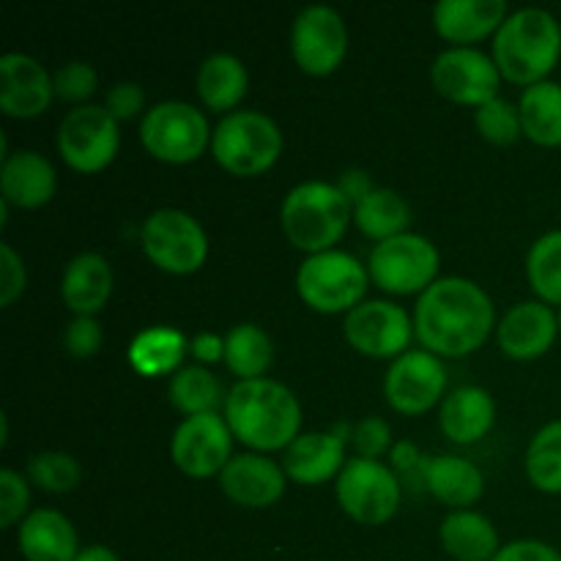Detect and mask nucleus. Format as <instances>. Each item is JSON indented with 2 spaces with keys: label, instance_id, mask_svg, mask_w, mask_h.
Wrapping results in <instances>:
<instances>
[{
  "label": "nucleus",
  "instance_id": "obj_48",
  "mask_svg": "<svg viewBox=\"0 0 561 561\" xmlns=\"http://www.w3.org/2000/svg\"><path fill=\"white\" fill-rule=\"evenodd\" d=\"M75 561H121V559H118V553L110 551V548L91 546V548H82L80 557H77Z\"/></svg>",
  "mask_w": 561,
  "mask_h": 561
},
{
  "label": "nucleus",
  "instance_id": "obj_25",
  "mask_svg": "<svg viewBox=\"0 0 561 561\" xmlns=\"http://www.w3.org/2000/svg\"><path fill=\"white\" fill-rule=\"evenodd\" d=\"M60 296L71 312L93 318L113 296V268L99 252H82L66 266Z\"/></svg>",
  "mask_w": 561,
  "mask_h": 561
},
{
  "label": "nucleus",
  "instance_id": "obj_14",
  "mask_svg": "<svg viewBox=\"0 0 561 561\" xmlns=\"http://www.w3.org/2000/svg\"><path fill=\"white\" fill-rule=\"evenodd\" d=\"M233 433L228 422L219 414L186 416L173 433L170 442V458L186 477L206 480V477L222 474L225 466L233 460Z\"/></svg>",
  "mask_w": 561,
  "mask_h": 561
},
{
  "label": "nucleus",
  "instance_id": "obj_16",
  "mask_svg": "<svg viewBox=\"0 0 561 561\" xmlns=\"http://www.w3.org/2000/svg\"><path fill=\"white\" fill-rule=\"evenodd\" d=\"M447 389V370L431 351H405L392 362L383 378V394L389 409L416 416L431 411Z\"/></svg>",
  "mask_w": 561,
  "mask_h": 561
},
{
  "label": "nucleus",
  "instance_id": "obj_12",
  "mask_svg": "<svg viewBox=\"0 0 561 561\" xmlns=\"http://www.w3.org/2000/svg\"><path fill=\"white\" fill-rule=\"evenodd\" d=\"M431 82L447 102L477 107L499 99L502 71L491 55L474 47H453L438 55L431 66Z\"/></svg>",
  "mask_w": 561,
  "mask_h": 561
},
{
  "label": "nucleus",
  "instance_id": "obj_39",
  "mask_svg": "<svg viewBox=\"0 0 561 561\" xmlns=\"http://www.w3.org/2000/svg\"><path fill=\"white\" fill-rule=\"evenodd\" d=\"M27 502H31L27 482L11 469L0 471V526L3 529H11L14 524L25 520L22 515H25Z\"/></svg>",
  "mask_w": 561,
  "mask_h": 561
},
{
  "label": "nucleus",
  "instance_id": "obj_41",
  "mask_svg": "<svg viewBox=\"0 0 561 561\" xmlns=\"http://www.w3.org/2000/svg\"><path fill=\"white\" fill-rule=\"evenodd\" d=\"M25 263L11 244H0V307H11L25 294Z\"/></svg>",
  "mask_w": 561,
  "mask_h": 561
},
{
  "label": "nucleus",
  "instance_id": "obj_31",
  "mask_svg": "<svg viewBox=\"0 0 561 561\" xmlns=\"http://www.w3.org/2000/svg\"><path fill=\"white\" fill-rule=\"evenodd\" d=\"M354 222L367 239L389 241L403 236L411 222V208L394 190H373L370 195L354 206Z\"/></svg>",
  "mask_w": 561,
  "mask_h": 561
},
{
  "label": "nucleus",
  "instance_id": "obj_17",
  "mask_svg": "<svg viewBox=\"0 0 561 561\" xmlns=\"http://www.w3.org/2000/svg\"><path fill=\"white\" fill-rule=\"evenodd\" d=\"M55 99L53 77L31 55L5 53L0 58V110L9 118H36Z\"/></svg>",
  "mask_w": 561,
  "mask_h": 561
},
{
  "label": "nucleus",
  "instance_id": "obj_36",
  "mask_svg": "<svg viewBox=\"0 0 561 561\" xmlns=\"http://www.w3.org/2000/svg\"><path fill=\"white\" fill-rule=\"evenodd\" d=\"M27 477L47 493H69L80 485L82 469L66 453H38L27 463Z\"/></svg>",
  "mask_w": 561,
  "mask_h": 561
},
{
  "label": "nucleus",
  "instance_id": "obj_49",
  "mask_svg": "<svg viewBox=\"0 0 561 561\" xmlns=\"http://www.w3.org/2000/svg\"><path fill=\"white\" fill-rule=\"evenodd\" d=\"M557 318H559V332H561V307H559V312H557Z\"/></svg>",
  "mask_w": 561,
  "mask_h": 561
},
{
  "label": "nucleus",
  "instance_id": "obj_30",
  "mask_svg": "<svg viewBox=\"0 0 561 561\" xmlns=\"http://www.w3.org/2000/svg\"><path fill=\"white\" fill-rule=\"evenodd\" d=\"M524 135L535 146H561V82L546 80L526 88L518 102Z\"/></svg>",
  "mask_w": 561,
  "mask_h": 561
},
{
  "label": "nucleus",
  "instance_id": "obj_28",
  "mask_svg": "<svg viewBox=\"0 0 561 561\" xmlns=\"http://www.w3.org/2000/svg\"><path fill=\"white\" fill-rule=\"evenodd\" d=\"M247 85H250V77H247L244 64L230 53L208 55L197 69V93L214 113H236L241 99L247 96Z\"/></svg>",
  "mask_w": 561,
  "mask_h": 561
},
{
  "label": "nucleus",
  "instance_id": "obj_4",
  "mask_svg": "<svg viewBox=\"0 0 561 561\" xmlns=\"http://www.w3.org/2000/svg\"><path fill=\"white\" fill-rule=\"evenodd\" d=\"M351 217L354 206L337 190V184L329 181H305L294 186L279 211L285 239L307 255L334 250V244L348 230Z\"/></svg>",
  "mask_w": 561,
  "mask_h": 561
},
{
  "label": "nucleus",
  "instance_id": "obj_29",
  "mask_svg": "<svg viewBox=\"0 0 561 561\" xmlns=\"http://www.w3.org/2000/svg\"><path fill=\"white\" fill-rule=\"evenodd\" d=\"M190 351L184 334L173 327H148L131 340L129 365L142 378H159L173 373Z\"/></svg>",
  "mask_w": 561,
  "mask_h": 561
},
{
  "label": "nucleus",
  "instance_id": "obj_22",
  "mask_svg": "<svg viewBox=\"0 0 561 561\" xmlns=\"http://www.w3.org/2000/svg\"><path fill=\"white\" fill-rule=\"evenodd\" d=\"M0 190L3 201L16 208L47 206L58 190V175L49 159L36 151H16L3 159L0 168Z\"/></svg>",
  "mask_w": 561,
  "mask_h": 561
},
{
  "label": "nucleus",
  "instance_id": "obj_35",
  "mask_svg": "<svg viewBox=\"0 0 561 561\" xmlns=\"http://www.w3.org/2000/svg\"><path fill=\"white\" fill-rule=\"evenodd\" d=\"M529 285L546 305L561 307V230L540 236L526 257Z\"/></svg>",
  "mask_w": 561,
  "mask_h": 561
},
{
  "label": "nucleus",
  "instance_id": "obj_26",
  "mask_svg": "<svg viewBox=\"0 0 561 561\" xmlns=\"http://www.w3.org/2000/svg\"><path fill=\"white\" fill-rule=\"evenodd\" d=\"M425 491L447 507L466 510L477 504L485 493V477L471 460L444 455L431 458L425 469Z\"/></svg>",
  "mask_w": 561,
  "mask_h": 561
},
{
  "label": "nucleus",
  "instance_id": "obj_43",
  "mask_svg": "<svg viewBox=\"0 0 561 561\" xmlns=\"http://www.w3.org/2000/svg\"><path fill=\"white\" fill-rule=\"evenodd\" d=\"M104 107L115 121H131L146 110V91L137 82H118L110 88Z\"/></svg>",
  "mask_w": 561,
  "mask_h": 561
},
{
  "label": "nucleus",
  "instance_id": "obj_21",
  "mask_svg": "<svg viewBox=\"0 0 561 561\" xmlns=\"http://www.w3.org/2000/svg\"><path fill=\"white\" fill-rule=\"evenodd\" d=\"M504 0H444L433 9V27L453 44H477L507 20Z\"/></svg>",
  "mask_w": 561,
  "mask_h": 561
},
{
  "label": "nucleus",
  "instance_id": "obj_24",
  "mask_svg": "<svg viewBox=\"0 0 561 561\" xmlns=\"http://www.w3.org/2000/svg\"><path fill=\"white\" fill-rule=\"evenodd\" d=\"M438 422L449 442L474 444L491 433L496 422V403L482 387H460L442 400Z\"/></svg>",
  "mask_w": 561,
  "mask_h": 561
},
{
  "label": "nucleus",
  "instance_id": "obj_32",
  "mask_svg": "<svg viewBox=\"0 0 561 561\" xmlns=\"http://www.w3.org/2000/svg\"><path fill=\"white\" fill-rule=\"evenodd\" d=\"M274 345L272 337L255 323H239L225 337V365L241 381L266 378L263 373L272 367Z\"/></svg>",
  "mask_w": 561,
  "mask_h": 561
},
{
  "label": "nucleus",
  "instance_id": "obj_44",
  "mask_svg": "<svg viewBox=\"0 0 561 561\" xmlns=\"http://www.w3.org/2000/svg\"><path fill=\"white\" fill-rule=\"evenodd\" d=\"M389 455H392L394 474L403 477L409 485L416 488V482H420V488H425V469H427V460L431 458H422V453L411 442H398Z\"/></svg>",
  "mask_w": 561,
  "mask_h": 561
},
{
  "label": "nucleus",
  "instance_id": "obj_15",
  "mask_svg": "<svg viewBox=\"0 0 561 561\" xmlns=\"http://www.w3.org/2000/svg\"><path fill=\"white\" fill-rule=\"evenodd\" d=\"M343 329L351 348L370 359H398L414 337L409 312L392 301H362L345 316Z\"/></svg>",
  "mask_w": 561,
  "mask_h": 561
},
{
  "label": "nucleus",
  "instance_id": "obj_9",
  "mask_svg": "<svg viewBox=\"0 0 561 561\" xmlns=\"http://www.w3.org/2000/svg\"><path fill=\"white\" fill-rule=\"evenodd\" d=\"M140 244L148 261L168 274L197 272L208 257L206 230L192 214L179 208H159L142 222Z\"/></svg>",
  "mask_w": 561,
  "mask_h": 561
},
{
  "label": "nucleus",
  "instance_id": "obj_2",
  "mask_svg": "<svg viewBox=\"0 0 561 561\" xmlns=\"http://www.w3.org/2000/svg\"><path fill=\"white\" fill-rule=\"evenodd\" d=\"M225 422L233 438L257 453L288 449L301 436V405L285 383L272 378L239 381L225 398Z\"/></svg>",
  "mask_w": 561,
  "mask_h": 561
},
{
  "label": "nucleus",
  "instance_id": "obj_10",
  "mask_svg": "<svg viewBox=\"0 0 561 561\" xmlns=\"http://www.w3.org/2000/svg\"><path fill=\"white\" fill-rule=\"evenodd\" d=\"M400 477L381 460L354 458L337 477V504L362 526H383L400 510Z\"/></svg>",
  "mask_w": 561,
  "mask_h": 561
},
{
  "label": "nucleus",
  "instance_id": "obj_5",
  "mask_svg": "<svg viewBox=\"0 0 561 561\" xmlns=\"http://www.w3.org/2000/svg\"><path fill=\"white\" fill-rule=\"evenodd\" d=\"M211 153L222 170L239 179H255L272 170L283 153V131L268 115L236 110L225 115L211 135Z\"/></svg>",
  "mask_w": 561,
  "mask_h": 561
},
{
  "label": "nucleus",
  "instance_id": "obj_13",
  "mask_svg": "<svg viewBox=\"0 0 561 561\" xmlns=\"http://www.w3.org/2000/svg\"><path fill=\"white\" fill-rule=\"evenodd\" d=\"M290 53L305 75L329 77L348 55V27L329 5H307L290 31Z\"/></svg>",
  "mask_w": 561,
  "mask_h": 561
},
{
  "label": "nucleus",
  "instance_id": "obj_33",
  "mask_svg": "<svg viewBox=\"0 0 561 561\" xmlns=\"http://www.w3.org/2000/svg\"><path fill=\"white\" fill-rule=\"evenodd\" d=\"M170 403L186 416L217 414L222 403V383L206 367H184L170 378Z\"/></svg>",
  "mask_w": 561,
  "mask_h": 561
},
{
  "label": "nucleus",
  "instance_id": "obj_47",
  "mask_svg": "<svg viewBox=\"0 0 561 561\" xmlns=\"http://www.w3.org/2000/svg\"><path fill=\"white\" fill-rule=\"evenodd\" d=\"M190 351L197 362H203V365H214V362L225 359V337H219V334L214 332H203L192 340Z\"/></svg>",
  "mask_w": 561,
  "mask_h": 561
},
{
  "label": "nucleus",
  "instance_id": "obj_38",
  "mask_svg": "<svg viewBox=\"0 0 561 561\" xmlns=\"http://www.w3.org/2000/svg\"><path fill=\"white\" fill-rule=\"evenodd\" d=\"M53 85H55V96H58L60 102L80 104L85 102L88 96L96 93L99 75L91 64H85V60H71V64H64L58 71H55Z\"/></svg>",
  "mask_w": 561,
  "mask_h": 561
},
{
  "label": "nucleus",
  "instance_id": "obj_42",
  "mask_svg": "<svg viewBox=\"0 0 561 561\" xmlns=\"http://www.w3.org/2000/svg\"><path fill=\"white\" fill-rule=\"evenodd\" d=\"M66 351L77 359H88V356H96L99 348L104 343V334L102 327H99L96 318H85V316H77L75 321L69 323L66 329Z\"/></svg>",
  "mask_w": 561,
  "mask_h": 561
},
{
  "label": "nucleus",
  "instance_id": "obj_23",
  "mask_svg": "<svg viewBox=\"0 0 561 561\" xmlns=\"http://www.w3.org/2000/svg\"><path fill=\"white\" fill-rule=\"evenodd\" d=\"M16 546L27 561H75L80 557L77 531L58 510H33L16 531Z\"/></svg>",
  "mask_w": 561,
  "mask_h": 561
},
{
  "label": "nucleus",
  "instance_id": "obj_7",
  "mask_svg": "<svg viewBox=\"0 0 561 561\" xmlns=\"http://www.w3.org/2000/svg\"><path fill=\"white\" fill-rule=\"evenodd\" d=\"M208 121L190 102H159L142 115L140 142L153 159L168 164H190L211 146Z\"/></svg>",
  "mask_w": 561,
  "mask_h": 561
},
{
  "label": "nucleus",
  "instance_id": "obj_46",
  "mask_svg": "<svg viewBox=\"0 0 561 561\" xmlns=\"http://www.w3.org/2000/svg\"><path fill=\"white\" fill-rule=\"evenodd\" d=\"M337 190L343 192L345 197H348V203H351V206H356V203H362V201H365V197L370 195V192L376 190V186H373L370 175H367L365 170H356V168H351V170H345L343 175H340V181H337Z\"/></svg>",
  "mask_w": 561,
  "mask_h": 561
},
{
  "label": "nucleus",
  "instance_id": "obj_19",
  "mask_svg": "<svg viewBox=\"0 0 561 561\" xmlns=\"http://www.w3.org/2000/svg\"><path fill=\"white\" fill-rule=\"evenodd\" d=\"M285 469L263 455H236L219 474L225 496L247 510H266L285 493Z\"/></svg>",
  "mask_w": 561,
  "mask_h": 561
},
{
  "label": "nucleus",
  "instance_id": "obj_8",
  "mask_svg": "<svg viewBox=\"0 0 561 561\" xmlns=\"http://www.w3.org/2000/svg\"><path fill=\"white\" fill-rule=\"evenodd\" d=\"M438 266L442 255L436 244L420 233H403L381 241L373 247L367 261L373 283L392 296L425 294L438 279Z\"/></svg>",
  "mask_w": 561,
  "mask_h": 561
},
{
  "label": "nucleus",
  "instance_id": "obj_3",
  "mask_svg": "<svg viewBox=\"0 0 561 561\" xmlns=\"http://www.w3.org/2000/svg\"><path fill=\"white\" fill-rule=\"evenodd\" d=\"M561 58V25L546 9H520L493 36V60L507 82H546Z\"/></svg>",
  "mask_w": 561,
  "mask_h": 561
},
{
  "label": "nucleus",
  "instance_id": "obj_20",
  "mask_svg": "<svg viewBox=\"0 0 561 561\" xmlns=\"http://www.w3.org/2000/svg\"><path fill=\"white\" fill-rule=\"evenodd\" d=\"M345 438L334 431L329 433H301L285 449V474L299 485H323L332 477H340L345 469Z\"/></svg>",
  "mask_w": 561,
  "mask_h": 561
},
{
  "label": "nucleus",
  "instance_id": "obj_34",
  "mask_svg": "<svg viewBox=\"0 0 561 561\" xmlns=\"http://www.w3.org/2000/svg\"><path fill=\"white\" fill-rule=\"evenodd\" d=\"M526 477L542 493H561V420L551 422L531 438L526 449Z\"/></svg>",
  "mask_w": 561,
  "mask_h": 561
},
{
  "label": "nucleus",
  "instance_id": "obj_27",
  "mask_svg": "<svg viewBox=\"0 0 561 561\" xmlns=\"http://www.w3.org/2000/svg\"><path fill=\"white\" fill-rule=\"evenodd\" d=\"M442 546L455 561H493L502 551L499 531L485 515L471 510H455L442 524Z\"/></svg>",
  "mask_w": 561,
  "mask_h": 561
},
{
  "label": "nucleus",
  "instance_id": "obj_1",
  "mask_svg": "<svg viewBox=\"0 0 561 561\" xmlns=\"http://www.w3.org/2000/svg\"><path fill=\"white\" fill-rule=\"evenodd\" d=\"M493 323V301L480 285L466 277H444L420 296L414 332L431 354L466 356L485 343Z\"/></svg>",
  "mask_w": 561,
  "mask_h": 561
},
{
  "label": "nucleus",
  "instance_id": "obj_37",
  "mask_svg": "<svg viewBox=\"0 0 561 561\" xmlns=\"http://www.w3.org/2000/svg\"><path fill=\"white\" fill-rule=\"evenodd\" d=\"M474 126L488 142H493V146H513V142L524 135L520 110L502 96L482 104L480 110H474Z\"/></svg>",
  "mask_w": 561,
  "mask_h": 561
},
{
  "label": "nucleus",
  "instance_id": "obj_11",
  "mask_svg": "<svg viewBox=\"0 0 561 561\" xmlns=\"http://www.w3.org/2000/svg\"><path fill=\"white\" fill-rule=\"evenodd\" d=\"M121 148L118 121L99 104L75 107L58 126V153L77 173H102Z\"/></svg>",
  "mask_w": 561,
  "mask_h": 561
},
{
  "label": "nucleus",
  "instance_id": "obj_40",
  "mask_svg": "<svg viewBox=\"0 0 561 561\" xmlns=\"http://www.w3.org/2000/svg\"><path fill=\"white\" fill-rule=\"evenodd\" d=\"M351 442L356 447V458L378 460L383 453H392V431L378 416H367L359 425L351 427Z\"/></svg>",
  "mask_w": 561,
  "mask_h": 561
},
{
  "label": "nucleus",
  "instance_id": "obj_45",
  "mask_svg": "<svg viewBox=\"0 0 561 561\" xmlns=\"http://www.w3.org/2000/svg\"><path fill=\"white\" fill-rule=\"evenodd\" d=\"M493 561H561V553L548 542L515 540L504 546Z\"/></svg>",
  "mask_w": 561,
  "mask_h": 561
},
{
  "label": "nucleus",
  "instance_id": "obj_18",
  "mask_svg": "<svg viewBox=\"0 0 561 561\" xmlns=\"http://www.w3.org/2000/svg\"><path fill=\"white\" fill-rule=\"evenodd\" d=\"M559 334V318L546 301H520L510 307L496 329L499 348L518 362L540 359Z\"/></svg>",
  "mask_w": 561,
  "mask_h": 561
},
{
  "label": "nucleus",
  "instance_id": "obj_6",
  "mask_svg": "<svg viewBox=\"0 0 561 561\" xmlns=\"http://www.w3.org/2000/svg\"><path fill=\"white\" fill-rule=\"evenodd\" d=\"M370 272L354 255L340 250L307 255L296 272V290L310 310L323 316L351 312L362 305Z\"/></svg>",
  "mask_w": 561,
  "mask_h": 561
}]
</instances>
